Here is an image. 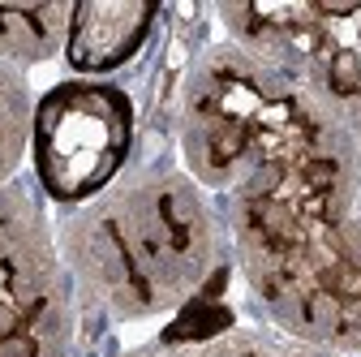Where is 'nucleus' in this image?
<instances>
[{"instance_id":"39448f33","label":"nucleus","mask_w":361,"mask_h":357,"mask_svg":"<svg viewBox=\"0 0 361 357\" xmlns=\"http://www.w3.org/2000/svg\"><path fill=\"white\" fill-rule=\"evenodd\" d=\"M78 336L52 207L22 172L0 186V357H78Z\"/></svg>"},{"instance_id":"423d86ee","label":"nucleus","mask_w":361,"mask_h":357,"mask_svg":"<svg viewBox=\"0 0 361 357\" xmlns=\"http://www.w3.org/2000/svg\"><path fill=\"white\" fill-rule=\"evenodd\" d=\"M168 5L147 0H82L69 18L65 69L69 78H104L121 82V73H138L151 56Z\"/></svg>"},{"instance_id":"20e7f679","label":"nucleus","mask_w":361,"mask_h":357,"mask_svg":"<svg viewBox=\"0 0 361 357\" xmlns=\"http://www.w3.org/2000/svg\"><path fill=\"white\" fill-rule=\"evenodd\" d=\"M219 35L288 73L361 151V5H211Z\"/></svg>"},{"instance_id":"1a4fd4ad","label":"nucleus","mask_w":361,"mask_h":357,"mask_svg":"<svg viewBox=\"0 0 361 357\" xmlns=\"http://www.w3.org/2000/svg\"><path fill=\"white\" fill-rule=\"evenodd\" d=\"M30 121H35V91L30 78L0 65V186L18 181L30 159Z\"/></svg>"},{"instance_id":"6e6552de","label":"nucleus","mask_w":361,"mask_h":357,"mask_svg":"<svg viewBox=\"0 0 361 357\" xmlns=\"http://www.w3.org/2000/svg\"><path fill=\"white\" fill-rule=\"evenodd\" d=\"M164 336V332H159ZM172 340V336H168ZM180 357H340V353H327L319 344H305V340H293L276 327H267L258 319H237L228 327H219L211 336H198V340H180Z\"/></svg>"},{"instance_id":"7ed1b4c3","label":"nucleus","mask_w":361,"mask_h":357,"mask_svg":"<svg viewBox=\"0 0 361 357\" xmlns=\"http://www.w3.org/2000/svg\"><path fill=\"white\" fill-rule=\"evenodd\" d=\"M142 112L133 86L104 78H61L35 95L26 176L52 215L99 198L138 164Z\"/></svg>"},{"instance_id":"f257e3e1","label":"nucleus","mask_w":361,"mask_h":357,"mask_svg":"<svg viewBox=\"0 0 361 357\" xmlns=\"http://www.w3.org/2000/svg\"><path fill=\"white\" fill-rule=\"evenodd\" d=\"M176 159L219 207L250 315L361 357V151L323 104L219 35L180 91Z\"/></svg>"},{"instance_id":"9d476101","label":"nucleus","mask_w":361,"mask_h":357,"mask_svg":"<svg viewBox=\"0 0 361 357\" xmlns=\"http://www.w3.org/2000/svg\"><path fill=\"white\" fill-rule=\"evenodd\" d=\"M99 357H180V340H168V336H151V340H138V344H125V349H112V353H99Z\"/></svg>"},{"instance_id":"f03ea898","label":"nucleus","mask_w":361,"mask_h":357,"mask_svg":"<svg viewBox=\"0 0 361 357\" xmlns=\"http://www.w3.org/2000/svg\"><path fill=\"white\" fill-rule=\"evenodd\" d=\"M52 219L82 336L86 327H168L237 284L219 207L176 155L138 159L99 198Z\"/></svg>"},{"instance_id":"0eeeda50","label":"nucleus","mask_w":361,"mask_h":357,"mask_svg":"<svg viewBox=\"0 0 361 357\" xmlns=\"http://www.w3.org/2000/svg\"><path fill=\"white\" fill-rule=\"evenodd\" d=\"M69 0H0V65L18 73L52 65L65 56L69 39Z\"/></svg>"}]
</instances>
